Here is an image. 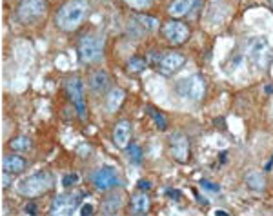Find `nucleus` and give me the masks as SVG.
<instances>
[{
  "mask_svg": "<svg viewBox=\"0 0 273 216\" xmlns=\"http://www.w3.org/2000/svg\"><path fill=\"white\" fill-rule=\"evenodd\" d=\"M124 91L119 87H113L111 91L108 93V100H106V108H108L109 113H115L117 109L122 106V102H124Z\"/></svg>",
  "mask_w": 273,
  "mask_h": 216,
  "instance_id": "nucleus-16",
  "label": "nucleus"
},
{
  "mask_svg": "<svg viewBox=\"0 0 273 216\" xmlns=\"http://www.w3.org/2000/svg\"><path fill=\"white\" fill-rule=\"evenodd\" d=\"M148 207H149V198H148L144 193L135 194L133 200H131V211H133L135 215H142V213H146Z\"/></svg>",
  "mask_w": 273,
  "mask_h": 216,
  "instance_id": "nucleus-19",
  "label": "nucleus"
},
{
  "mask_svg": "<svg viewBox=\"0 0 273 216\" xmlns=\"http://www.w3.org/2000/svg\"><path fill=\"white\" fill-rule=\"evenodd\" d=\"M129 138H131V126H129V122H119L113 129V140L115 144L124 149V147L129 146Z\"/></svg>",
  "mask_w": 273,
  "mask_h": 216,
  "instance_id": "nucleus-14",
  "label": "nucleus"
},
{
  "mask_svg": "<svg viewBox=\"0 0 273 216\" xmlns=\"http://www.w3.org/2000/svg\"><path fill=\"white\" fill-rule=\"evenodd\" d=\"M11 149L15 152H25L31 149V140L27 138V136H19V138L11 140Z\"/></svg>",
  "mask_w": 273,
  "mask_h": 216,
  "instance_id": "nucleus-21",
  "label": "nucleus"
},
{
  "mask_svg": "<svg viewBox=\"0 0 273 216\" xmlns=\"http://www.w3.org/2000/svg\"><path fill=\"white\" fill-rule=\"evenodd\" d=\"M266 93H273V86H266Z\"/></svg>",
  "mask_w": 273,
  "mask_h": 216,
  "instance_id": "nucleus-33",
  "label": "nucleus"
},
{
  "mask_svg": "<svg viewBox=\"0 0 273 216\" xmlns=\"http://www.w3.org/2000/svg\"><path fill=\"white\" fill-rule=\"evenodd\" d=\"M80 198L76 194H58L53 200V205L50 209V215H71L75 211L76 203Z\"/></svg>",
  "mask_w": 273,
  "mask_h": 216,
  "instance_id": "nucleus-11",
  "label": "nucleus"
},
{
  "mask_svg": "<svg viewBox=\"0 0 273 216\" xmlns=\"http://www.w3.org/2000/svg\"><path fill=\"white\" fill-rule=\"evenodd\" d=\"M82 216H89V215H93V205L91 203H84L82 207H80V211H78Z\"/></svg>",
  "mask_w": 273,
  "mask_h": 216,
  "instance_id": "nucleus-29",
  "label": "nucleus"
},
{
  "mask_svg": "<svg viewBox=\"0 0 273 216\" xmlns=\"http://www.w3.org/2000/svg\"><path fill=\"white\" fill-rule=\"evenodd\" d=\"M88 15V0H70L57 13V25L64 31H75Z\"/></svg>",
  "mask_w": 273,
  "mask_h": 216,
  "instance_id": "nucleus-1",
  "label": "nucleus"
},
{
  "mask_svg": "<svg viewBox=\"0 0 273 216\" xmlns=\"http://www.w3.org/2000/svg\"><path fill=\"white\" fill-rule=\"evenodd\" d=\"M89 87L93 93H106L109 87H111V80L106 71H95L93 75L89 76Z\"/></svg>",
  "mask_w": 273,
  "mask_h": 216,
  "instance_id": "nucleus-13",
  "label": "nucleus"
},
{
  "mask_svg": "<svg viewBox=\"0 0 273 216\" xmlns=\"http://www.w3.org/2000/svg\"><path fill=\"white\" fill-rule=\"evenodd\" d=\"M102 53H104V40L99 35H86L78 44V57L84 64L99 62Z\"/></svg>",
  "mask_w": 273,
  "mask_h": 216,
  "instance_id": "nucleus-3",
  "label": "nucleus"
},
{
  "mask_svg": "<svg viewBox=\"0 0 273 216\" xmlns=\"http://www.w3.org/2000/svg\"><path fill=\"white\" fill-rule=\"evenodd\" d=\"M170 152L178 162H186L190 158V140L182 133H173L170 138Z\"/></svg>",
  "mask_w": 273,
  "mask_h": 216,
  "instance_id": "nucleus-8",
  "label": "nucleus"
},
{
  "mask_svg": "<svg viewBox=\"0 0 273 216\" xmlns=\"http://www.w3.org/2000/svg\"><path fill=\"white\" fill-rule=\"evenodd\" d=\"M149 187H151V184H149L148 180H140V182H139V189L140 191H148Z\"/></svg>",
  "mask_w": 273,
  "mask_h": 216,
  "instance_id": "nucleus-32",
  "label": "nucleus"
},
{
  "mask_svg": "<svg viewBox=\"0 0 273 216\" xmlns=\"http://www.w3.org/2000/svg\"><path fill=\"white\" fill-rule=\"evenodd\" d=\"M177 93L186 100H200L204 95V80L199 75L186 76L177 84Z\"/></svg>",
  "mask_w": 273,
  "mask_h": 216,
  "instance_id": "nucleus-4",
  "label": "nucleus"
},
{
  "mask_svg": "<svg viewBox=\"0 0 273 216\" xmlns=\"http://www.w3.org/2000/svg\"><path fill=\"white\" fill-rule=\"evenodd\" d=\"M246 51H248L249 58H251V62L255 65H259V67H266L268 60H270V45L264 38L257 37V38H251L246 45Z\"/></svg>",
  "mask_w": 273,
  "mask_h": 216,
  "instance_id": "nucleus-5",
  "label": "nucleus"
},
{
  "mask_svg": "<svg viewBox=\"0 0 273 216\" xmlns=\"http://www.w3.org/2000/svg\"><path fill=\"white\" fill-rule=\"evenodd\" d=\"M146 69V58L144 57H131L127 60V71L129 73H142Z\"/></svg>",
  "mask_w": 273,
  "mask_h": 216,
  "instance_id": "nucleus-22",
  "label": "nucleus"
},
{
  "mask_svg": "<svg viewBox=\"0 0 273 216\" xmlns=\"http://www.w3.org/2000/svg\"><path fill=\"white\" fill-rule=\"evenodd\" d=\"M78 180H80V176L76 174V173H70V174H64L62 178V185L68 189V187H71V185L78 184Z\"/></svg>",
  "mask_w": 273,
  "mask_h": 216,
  "instance_id": "nucleus-27",
  "label": "nucleus"
},
{
  "mask_svg": "<svg viewBox=\"0 0 273 216\" xmlns=\"http://www.w3.org/2000/svg\"><path fill=\"white\" fill-rule=\"evenodd\" d=\"M127 154L131 156V160H133L135 164H140V162H142V151H140V147L137 146V144H129V146H127Z\"/></svg>",
  "mask_w": 273,
  "mask_h": 216,
  "instance_id": "nucleus-25",
  "label": "nucleus"
},
{
  "mask_svg": "<svg viewBox=\"0 0 273 216\" xmlns=\"http://www.w3.org/2000/svg\"><path fill=\"white\" fill-rule=\"evenodd\" d=\"M149 113H151L153 122L157 124V127H159L160 131H166V129H168V122H166L164 114L160 113V111H155V109H149Z\"/></svg>",
  "mask_w": 273,
  "mask_h": 216,
  "instance_id": "nucleus-24",
  "label": "nucleus"
},
{
  "mask_svg": "<svg viewBox=\"0 0 273 216\" xmlns=\"http://www.w3.org/2000/svg\"><path fill=\"white\" fill-rule=\"evenodd\" d=\"M166 194H168L170 198H175V200H178V198H180V193H178V191H175V189H168V191H166Z\"/></svg>",
  "mask_w": 273,
  "mask_h": 216,
  "instance_id": "nucleus-31",
  "label": "nucleus"
},
{
  "mask_svg": "<svg viewBox=\"0 0 273 216\" xmlns=\"http://www.w3.org/2000/svg\"><path fill=\"white\" fill-rule=\"evenodd\" d=\"M127 6L135 7V9H148V7L151 6L153 0H124Z\"/></svg>",
  "mask_w": 273,
  "mask_h": 216,
  "instance_id": "nucleus-26",
  "label": "nucleus"
},
{
  "mask_svg": "<svg viewBox=\"0 0 273 216\" xmlns=\"http://www.w3.org/2000/svg\"><path fill=\"white\" fill-rule=\"evenodd\" d=\"M9 174H11V173H7V171L2 173V187H4V189L9 185Z\"/></svg>",
  "mask_w": 273,
  "mask_h": 216,
  "instance_id": "nucleus-30",
  "label": "nucleus"
},
{
  "mask_svg": "<svg viewBox=\"0 0 273 216\" xmlns=\"http://www.w3.org/2000/svg\"><path fill=\"white\" fill-rule=\"evenodd\" d=\"M122 203V196L119 194V193H113L109 198H106V202H104V215H113V213H117L119 211V207H121Z\"/></svg>",
  "mask_w": 273,
  "mask_h": 216,
  "instance_id": "nucleus-20",
  "label": "nucleus"
},
{
  "mask_svg": "<svg viewBox=\"0 0 273 216\" xmlns=\"http://www.w3.org/2000/svg\"><path fill=\"white\" fill-rule=\"evenodd\" d=\"M164 37L168 38V42L178 45L186 42L188 37H190V27L178 20H172L164 25Z\"/></svg>",
  "mask_w": 273,
  "mask_h": 216,
  "instance_id": "nucleus-10",
  "label": "nucleus"
},
{
  "mask_svg": "<svg viewBox=\"0 0 273 216\" xmlns=\"http://www.w3.org/2000/svg\"><path fill=\"white\" fill-rule=\"evenodd\" d=\"M51 185H53V176H51V173L38 171V173H33L31 176L24 178L19 185V191H20V194L33 198V196H38V194H44L46 191L51 189Z\"/></svg>",
  "mask_w": 273,
  "mask_h": 216,
  "instance_id": "nucleus-2",
  "label": "nucleus"
},
{
  "mask_svg": "<svg viewBox=\"0 0 273 216\" xmlns=\"http://www.w3.org/2000/svg\"><path fill=\"white\" fill-rule=\"evenodd\" d=\"M46 0H22L19 6V19L25 24L35 22L37 19L44 17Z\"/></svg>",
  "mask_w": 273,
  "mask_h": 216,
  "instance_id": "nucleus-6",
  "label": "nucleus"
},
{
  "mask_svg": "<svg viewBox=\"0 0 273 216\" xmlns=\"http://www.w3.org/2000/svg\"><path fill=\"white\" fill-rule=\"evenodd\" d=\"M93 184L100 191H109L113 187H119L121 180H119V174H117L113 167H100L93 174Z\"/></svg>",
  "mask_w": 273,
  "mask_h": 216,
  "instance_id": "nucleus-7",
  "label": "nucleus"
},
{
  "mask_svg": "<svg viewBox=\"0 0 273 216\" xmlns=\"http://www.w3.org/2000/svg\"><path fill=\"white\" fill-rule=\"evenodd\" d=\"M66 89H68V95H70L71 102H73V106L76 108V113L78 116H86V102H84V95H82V82H80V78H70L68 84H66Z\"/></svg>",
  "mask_w": 273,
  "mask_h": 216,
  "instance_id": "nucleus-9",
  "label": "nucleus"
},
{
  "mask_svg": "<svg viewBox=\"0 0 273 216\" xmlns=\"http://www.w3.org/2000/svg\"><path fill=\"white\" fill-rule=\"evenodd\" d=\"M139 24L144 27V29H148V31H157L159 29V20L153 19V17H148V15H140L139 19Z\"/></svg>",
  "mask_w": 273,
  "mask_h": 216,
  "instance_id": "nucleus-23",
  "label": "nucleus"
},
{
  "mask_svg": "<svg viewBox=\"0 0 273 216\" xmlns=\"http://www.w3.org/2000/svg\"><path fill=\"white\" fill-rule=\"evenodd\" d=\"M25 160L20 156V154H6L4 158H2V169L7 173H22L25 169Z\"/></svg>",
  "mask_w": 273,
  "mask_h": 216,
  "instance_id": "nucleus-15",
  "label": "nucleus"
},
{
  "mask_svg": "<svg viewBox=\"0 0 273 216\" xmlns=\"http://www.w3.org/2000/svg\"><path fill=\"white\" fill-rule=\"evenodd\" d=\"M186 64V57L182 53H168L160 58V71L162 75H172Z\"/></svg>",
  "mask_w": 273,
  "mask_h": 216,
  "instance_id": "nucleus-12",
  "label": "nucleus"
},
{
  "mask_svg": "<svg viewBox=\"0 0 273 216\" xmlns=\"http://www.w3.org/2000/svg\"><path fill=\"white\" fill-rule=\"evenodd\" d=\"M244 180H246V184H248L249 189H253V191H262L266 187V178H264V174H261L259 171H249Z\"/></svg>",
  "mask_w": 273,
  "mask_h": 216,
  "instance_id": "nucleus-17",
  "label": "nucleus"
},
{
  "mask_svg": "<svg viewBox=\"0 0 273 216\" xmlns=\"http://www.w3.org/2000/svg\"><path fill=\"white\" fill-rule=\"evenodd\" d=\"M191 7H193V0H173L170 6V13H172V17H184Z\"/></svg>",
  "mask_w": 273,
  "mask_h": 216,
  "instance_id": "nucleus-18",
  "label": "nucleus"
},
{
  "mask_svg": "<svg viewBox=\"0 0 273 216\" xmlns=\"http://www.w3.org/2000/svg\"><path fill=\"white\" fill-rule=\"evenodd\" d=\"M200 185H202L204 189H208V191H211V193H219V185L217 184H213V182H208V180H200Z\"/></svg>",
  "mask_w": 273,
  "mask_h": 216,
  "instance_id": "nucleus-28",
  "label": "nucleus"
}]
</instances>
